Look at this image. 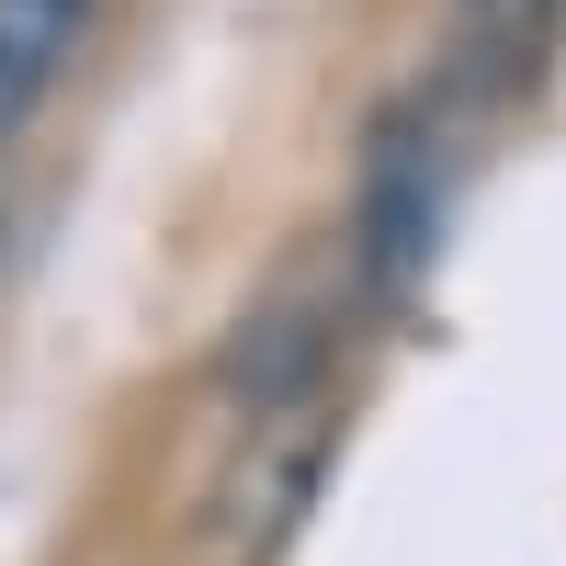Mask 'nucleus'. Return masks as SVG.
Here are the masks:
<instances>
[{
  "instance_id": "f257e3e1",
  "label": "nucleus",
  "mask_w": 566,
  "mask_h": 566,
  "mask_svg": "<svg viewBox=\"0 0 566 566\" xmlns=\"http://www.w3.org/2000/svg\"><path fill=\"white\" fill-rule=\"evenodd\" d=\"M442 250V159H431V125L419 103L374 114V148H363V193H352V261L374 295H408Z\"/></svg>"
},
{
  "instance_id": "f03ea898",
  "label": "nucleus",
  "mask_w": 566,
  "mask_h": 566,
  "mask_svg": "<svg viewBox=\"0 0 566 566\" xmlns=\"http://www.w3.org/2000/svg\"><path fill=\"white\" fill-rule=\"evenodd\" d=\"M317 464H328V408H317V397L250 419V442H239V464H227V488H216V544H227V555L283 544V533H295V510L317 499Z\"/></svg>"
},
{
  "instance_id": "7ed1b4c3",
  "label": "nucleus",
  "mask_w": 566,
  "mask_h": 566,
  "mask_svg": "<svg viewBox=\"0 0 566 566\" xmlns=\"http://www.w3.org/2000/svg\"><path fill=\"white\" fill-rule=\"evenodd\" d=\"M80 34H91V0H0V148H12L23 114L57 91Z\"/></svg>"
},
{
  "instance_id": "20e7f679",
  "label": "nucleus",
  "mask_w": 566,
  "mask_h": 566,
  "mask_svg": "<svg viewBox=\"0 0 566 566\" xmlns=\"http://www.w3.org/2000/svg\"><path fill=\"white\" fill-rule=\"evenodd\" d=\"M317 363H328V328H317L306 306H272V317L239 328V352H227V397H239L250 419L306 408V397H317Z\"/></svg>"
},
{
  "instance_id": "39448f33",
  "label": "nucleus",
  "mask_w": 566,
  "mask_h": 566,
  "mask_svg": "<svg viewBox=\"0 0 566 566\" xmlns=\"http://www.w3.org/2000/svg\"><path fill=\"white\" fill-rule=\"evenodd\" d=\"M476 23H522V12H544V0H464Z\"/></svg>"
}]
</instances>
